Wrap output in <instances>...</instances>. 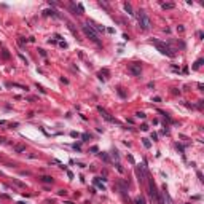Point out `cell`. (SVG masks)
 Segmentation results:
<instances>
[{"mask_svg": "<svg viewBox=\"0 0 204 204\" xmlns=\"http://www.w3.org/2000/svg\"><path fill=\"white\" fill-rule=\"evenodd\" d=\"M150 42L155 45L156 48H158V51H160L161 54H164V56H167V58H175V49L172 48L169 43L160 42V40H156V38H151Z\"/></svg>", "mask_w": 204, "mask_h": 204, "instance_id": "1", "label": "cell"}, {"mask_svg": "<svg viewBox=\"0 0 204 204\" xmlns=\"http://www.w3.org/2000/svg\"><path fill=\"white\" fill-rule=\"evenodd\" d=\"M81 29H83V32H85L86 37H89L94 43H97V45L101 43V40H99V34H97L96 30H94V29L88 24V22H83V24H81Z\"/></svg>", "mask_w": 204, "mask_h": 204, "instance_id": "2", "label": "cell"}, {"mask_svg": "<svg viewBox=\"0 0 204 204\" xmlns=\"http://www.w3.org/2000/svg\"><path fill=\"white\" fill-rule=\"evenodd\" d=\"M137 21H139V26L142 27L144 30H148V29H150L151 21H150L148 15H147L144 10H139V11H137Z\"/></svg>", "mask_w": 204, "mask_h": 204, "instance_id": "3", "label": "cell"}, {"mask_svg": "<svg viewBox=\"0 0 204 204\" xmlns=\"http://www.w3.org/2000/svg\"><path fill=\"white\" fill-rule=\"evenodd\" d=\"M129 72L132 73V75H140V72H142V67H140L139 62H132V64L129 65Z\"/></svg>", "mask_w": 204, "mask_h": 204, "instance_id": "4", "label": "cell"}, {"mask_svg": "<svg viewBox=\"0 0 204 204\" xmlns=\"http://www.w3.org/2000/svg\"><path fill=\"white\" fill-rule=\"evenodd\" d=\"M97 110H99V113H101V115H102V117H104L105 120H107V121H110V123H118L117 120H115V118H112V117H110V115H108V113L105 112V110H104L102 107H97Z\"/></svg>", "mask_w": 204, "mask_h": 204, "instance_id": "5", "label": "cell"}, {"mask_svg": "<svg viewBox=\"0 0 204 204\" xmlns=\"http://www.w3.org/2000/svg\"><path fill=\"white\" fill-rule=\"evenodd\" d=\"M88 24H89L96 32H104V30H105V27H104V26H101V24H97V22H94V21H89Z\"/></svg>", "mask_w": 204, "mask_h": 204, "instance_id": "6", "label": "cell"}, {"mask_svg": "<svg viewBox=\"0 0 204 204\" xmlns=\"http://www.w3.org/2000/svg\"><path fill=\"white\" fill-rule=\"evenodd\" d=\"M124 10L128 11V15H131V16L134 15V13H132V6L129 5V3H124Z\"/></svg>", "mask_w": 204, "mask_h": 204, "instance_id": "7", "label": "cell"}, {"mask_svg": "<svg viewBox=\"0 0 204 204\" xmlns=\"http://www.w3.org/2000/svg\"><path fill=\"white\" fill-rule=\"evenodd\" d=\"M99 156H101V158H102V160H104L105 163H110V158H108L107 153H104V151H102V153H99Z\"/></svg>", "mask_w": 204, "mask_h": 204, "instance_id": "8", "label": "cell"}, {"mask_svg": "<svg viewBox=\"0 0 204 204\" xmlns=\"http://www.w3.org/2000/svg\"><path fill=\"white\" fill-rule=\"evenodd\" d=\"M42 182H45V183H53V179L49 177V175H43V177H42Z\"/></svg>", "mask_w": 204, "mask_h": 204, "instance_id": "9", "label": "cell"}, {"mask_svg": "<svg viewBox=\"0 0 204 204\" xmlns=\"http://www.w3.org/2000/svg\"><path fill=\"white\" fill-rule=\"evenodd\" d=\"M203 62H204L203 59H198V61H196V62H194V64H193V69H194V70H196V69H199V67L203 65Z\"/></svg>", "mask_w": 204, "mask_h": 204, "instance_id": "10", "label": "cell"}, {"mask_svg": "<svg viewBox=\"0 0 204 204\" xmlns=\"http://www.w3.org/2000/svg\"><path fill=\"white\" fill-rule=\"evenodd\" d=\"M67 26H69V29H70V32H72V34H73V35H75V37H77V38H78V35H77V30H75V27H73V24H70V22H69V24H67Z\"/></svg>", "mask_w": 204, "mask_h": 204, "instance_id": "11", "label": "cell"}, {"mask_svg": "<svg viewBox=\"0 0 204 204\" xmlns=\"http://www.w3.org/2000/svg\"><path fill=\"white\" fill-rule=\"evenodd\" d=\"M163 8L164 10H171V8H174V3H163Z\"/></svg>", "mask_w": 204, "mask_h": 204, "instance_id": "12", "label": "cell"}, {"mask_svg": "<svg viewBox=\"0 0 204 204\" xmlns=\"http://www.w3.org/2000/svg\"><path fill=\"white\" fill-rule=\"evenodd\" d=\"M142 142H144V145L147 147V148H150V147H151V144H150V140H148V139H142Z\"/></svg>", "mask_w": 204, "mask_h": 204, "instance_id": "13", "label": "cell"}, {"mask_svg": "<svg viewBox=\"0 0 204 204\" xmlns=\"http://www.w3.org/2000/svg\"><path fill=\"white\" fill-rule=\"evenodd\" d=\"M134 203H136V204H145V203H144V199L140 198V196H137V198L134 199Z\"/></svg>", "mask_w": 204, "mask_h": 204, "instance_id": "14", "label": "cell"}, {"mask_svg": "<svg viewBox=\"0 0 204 204\" xmlns=\"http://www.w3.org/2000/svg\"><path fill=\"white\" fill-rule=\"evenodd\" d=\"M136 117H137V118H142V120H144V118H145V113H144V112H137V113H136Z\"/></svg>", "mask_w": 204, "mask_h": 204, "instance_id": "15", "label": "cell"}, {"mask_svg": "<svg viewBox=\"0 0 204 204\" xmlns=\"http://www.w3.org/2000/svg\"><path fill=\"white\" fill-rule=\"evenodd\" d=\"M94 183H96V185H97V187H99V188H101V190H104V185H102V183L99 182L97 179H94Z\"/></svg>", "mask_w": 204, "mask_h": 204, "instance_id": "16", "label": "cell"}, {"mask_svg": "<svg viewBox=\"0 0 204 204\" xmlns=\"http://www.w3.org/2000/svg\"><path fill=\"white\" fill-rule=\"evenodd\" d=\"M81 139H83V140H89V139H91V136H89V134H83V136H81Z\"/></svg>", "mask_w": 204, "mask_h": 204, "instance_id": "17", "label": "cell"}, {"mask_svg": "<svg viewBox=\"0 0 204 204\" xmlns=\"http://www.w3.org/2000/svg\"><path fill=\"white\" fill-rule=\"evenodd\" d=\"M59 46H61V48H67V43L61 40V42H59Z\"/></svg>", "mask_w": 204, "mask_h": 204, "instance_id": "18", "label": "cell"}, {"mask_svg": "<svg viewBox=\"0 0 204 204\" xmlns=\"http://www.w3.org/2000/svg\"><path fill=\"white\" fill-rule=\"evenodd\" d=\"M104 73H105V75H108V72H107V70H104ZM99 80H102V81H104V80H105V78H104V77H102L101 73H99Z\"/></svg>", "mask_w": 204, "mask_h": 204, "instance_id": "19", "label": "cell"}, {"mask_svg": "<svg viewBox=\"0 0 204 204\" xmlns=\"http://www.w3.org/2000/svg\"><path fill=\"white\" fill-rule=\"evenodd\" d=\"M140 129H142V131H148V126H147V124H142V128Z\"/></svg>", "mask_w": 204, "mask_h": 204, "instance_id": "20", "label": "cell"}, {"mask_svg": "<svg viewBox=\"0 0 204 204\" xmlns=\"http://www.w3.org/2000/svg\"><path fill=\"white\" fill-rule=\"evenodd\" d=\"M24 150V147H22V145H19V147H16V151H22Z\"/></svg>", "mask_w": 204, "mask_h": 204, "instance_id": "21", "label": "cell"}, {"mask_svg": "<svg viewBox=\"0 0 204 204\" xmlns=\"http://www.w3.org/2000/svg\"><path fill=\"white\" fill-rule=\"evenodd\" d=\"M113 156H115V158H117V160H118V158H120V155H118V151H117V150L113 151Z\"/></svg>", "mask_w": 204, "mask_h": 204, "instance_id": "22", "label": "cell"}]
</instances>
